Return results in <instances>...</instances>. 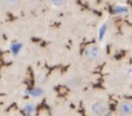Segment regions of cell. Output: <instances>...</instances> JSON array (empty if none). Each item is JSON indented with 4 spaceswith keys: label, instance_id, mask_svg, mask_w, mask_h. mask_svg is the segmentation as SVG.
Masks as SVG:
<instances>
[{
    "label": "cell",
    "instance_id": "obj_1",
    "mask_svg": "<svg viewBox=\"0 0 132 116\" xmlns=\"http://www.w3.org/2000/svg\"><path fill=\"white\" fill-rule=\"evenodd\" d=\"M101 55V50L98 45H89L85 48L84 52H83V55H84L85 59L88 61H95V60L99 59L100 56Z\"/></svg>",
    "mask_w": 132,
    "mask_h": 116
},
{
    "label": "cell",
    "instance_id": "obj_2",
    "mask_svg": "<svg viewBox=\"0 0 132 116\" xmlns=\"http://www.w3.org/2000/svg\"><path fill=\"white\" fill-rule=\"evenodd\" d=\"M90 111L95 116H106L108 113V107L106 103L101 101H96L90 104Z\"/></svg>",
    "mask_w": 132,
    "mask_h": 116
},
{
    "label": "cell",
    "instance_id": "obj_3",
    "mask_svg": "<svg viewBox=\"0 0 132 116\" xmlns=\"http://www.w3.org/2000/svg\"><path fill=\"white\" fill-rule=\"evenodd\" d=\"M118 112L120 116H132V102H120L118 105Z\"/></svg>",
    "mask_w": 132,
    "mask_h": 116
},
{
    "label": "cell",
    "instance_id": "obj_4",
    "mask_svg": "<svg viewBox=\"0 0 132 116\" xmlns=\"http://www.w3.org/2000/svg\"><path fill=\"white\" fill-rule=\"evenodd\" d=\"M24 44L19 41H14L9 44V53L13 57H17L23 52Z\"/></svg>",
    "mask_w": 132,
    "mask_h": 116
},
{
    "label": "cell",
    "instance_id": "obj_5",
    "mask_svg": "<svg viewBox=\"0 0 132 116\" xmlns=\"http://www.w3.org/2000/svg\"><path fill=\"white\" fill-rule=\"evenodd\" d=\"M44 89L41 88V87H34V88L28 89L26 91V94L32 98H39L42 95H44Z\"/></svg>",
    "mask_w": 132,
    "mask_h": 116
},
{
    "label": "cell",
    "instance_id": "obj_6",
    "mask_svg": "<svg viewBox=\"0 0 132 116\" xmlns=\"http://www.w3.org/2000/svg\"><path fill=\"white\" fill-rule=\"evenodd\" d=\"M82 83L81 78L79 77H71L65 81V84L70 88H78Z\"/></svg>",
    "mask_w": 132,
    "mask_h": 116
},
{
    "label": "cell",
    "instance_id": "obj_7",
    "mask_svg": "<svg viewBox=\"0 0 132 116\" xmlns=\"http://www.w3.org/2000/svg\"><path fill=\"white\" fill-rule=\"evenodd\" d=\"M109 29V25L108 23H103V24L101 25V26L99 27V30H98V40L99 41H103V39L105 38L107 35V32H108Z\"/></svg>",
    "mask_w": 132,
    "mask_h": 116
},
{
    "label": "cell",
    "instance_id": "obj_8",
    "mask_svg": "<svg viewBox=\"0 0 132 116\" xmlns=\"http://www.w3.org/2000/svg\"><path fill=\"white\" fill-rule=\"evenodd\" d=\"M50 6L55 8H61L68 4V0H47Z\"/></svg>",
    "mask_w": 132,
    "mask_h": 116
},
{
    "label": "cell",
    "instance_id": "obj_9",
    "mask_svg": "<svg viewBox=\"0 0 132 116\" xmlns=\"http://www.w3.org/2000/svg\"><path fill=\"white\" fill-rule=\"evenodd\" d=\"M128 12V7L124 5H116L113 6V13L116 15H126Z\"/></svg>",
    "mask_w": 132,
    "mask_h": 116
},
{
    "label": "cell",
    "instance_id": "obj_10",
    "mask_svg": "<svg viewBox=\"0 0 132 116\" xmlns=\"http://www.w3.org/2000/svg\"><path fill=\"white\" fill-rule=\"evenodd\" d=\"M35 105L33 103H26L24 107V112H26V115H32L35 112Z\"/></svg>",
    "mask_w": 132,
    "mask_h": 116
},
{
    "label": "cell",
    "instance_id": "obj_11",
    "mask_svg": "<svg viewBox=\"0 0 132 116\" xmlns=\"http://www.w3.org/2000/svg\"><path fill=\"white\" fill-rule=\"evenodd\" d=\"M46 79H47V77H46V75H45L44 73H40V74H37V81H38L40 83H45Z\"/></svg>",
    "mask_w": 132,
    "mask_h": 116
},
{
    "label": "cell",
    "instance_id": "obj_12",
    "mask_svg": "<svg viewBox=\"0 0 132 116\" xmlns=\"http://www.w3.org/2000/svg\"><path fill=\"white\" fill-rule=\"evenodd\" d=\"M5 2L8 5H11V6H15V5L18 4L20 0H4Z\"/></svg>",
    "mask_w": 132,
    "mask_h": 116
},
{
    "label": "cell",
    "instance_id": "obj_13",
    "mask_svg": "<svg viewBox=\"0 0 132 116\" xmlns=\"http://www.w3.org/2000/svg\"><path fill=\"white\" fill-rule=\"evenodd\" d=\"M130 44H131V45H132V36L130 37Z\"/></svg>",
    "mask_w": 132,
    "mask_h": 116
}]
</instances>
